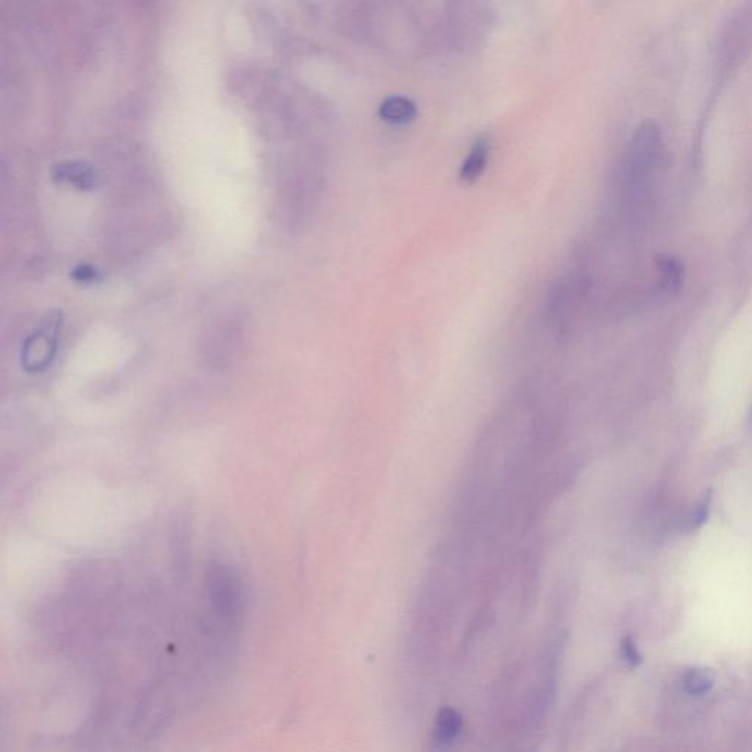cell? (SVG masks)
Instances as JSON below:
<instances>
[{
	"instance_id": "6da1fadb",
	"label": "cell",
	"mask_w": 752,
	"mask_h": 752,
	"mask_svg": "<svg viewBox=\"0 0 752 752\" xmlns=\"http://www.w3.org/2000/svg\"><path fill=\"white\" fill-rule=\"evenodd\" d=\"M663 158V136L653 121H645L636 128L625 161H623V187L631 196L644 194L656 178Z\"/></svg>"
},
{
	"instance_id": "7a4b0ae2",
	"label": "cell",
	"mask_w": 752,
	"mask_h": 752,
	"mask_svg": "<svg viewBox=\"0 0 752 752\" xmlns=\"http://www.w3.org/2000/svg\"><path fill=\"white\" fill-rule=\"evenodd\" d=\"M62 315L53 312L24 341L21 365L27 372H45L52 365L61 340Z\"/></svg>"
},
{
	"instance_id": "3957f363",
	"label": "cell",
	"mask_w": 752,
	"mask_h": 752,
	"mask_svg": "<svg viewBox=\"0 0 752 752\" xmlns=\"http://www.w3.org/2000/svg\"><path fill=\"white\" fill-rule=\"evenodd\" d=\"M462 732V717L453 708H443L435 717L431 741L435 752H444L453 747Z\"/></svg>"
},
{
	"instance_id": "277c9868",
	"label": "cell",
	"mask_w": 752,
	"mask_h": 752,
	"mask_svg": "<svg viewBox=\"0 0 752 752\" xmlns=\"http://www.w3.org/2000/svg\"><path fill=\"white\" fill-rule=\"evenodd\" d=\"M491 156V141L488 137H478L473 141L468 156L460 166V181L465 184H473L481 178L487 169Z\"/></svg>"
},
{
	"instance_id": "5b68a950",
	"label": "cell",
	"mask_w": 752,
	"mask_h": 752,
	"mask_svg": "<svg viewBox=\"0 0 752 752\" xmlns=\"http://www.w3.org/2000/svg\"><path fill=\"white\" fill-rule=\"evenodd\" d=\"M379 118L390 125H407L418 118V106L409 97L390 96L379 105Z\"/></svg>"
},
{
	"instance_id": "8992f818",
	"label": "cell",
	"mask_w": 752,
	"mask_h": 752,
	"mask_svg": "<svg viewBox=\"0 0 752 752\" xmlns=\"http://www.w3.org/2000/svg\"><path fill=\"white\" fill-rule=\"evenodd\" d=\"M53 178L62 183L71 184V186L80 188V190H90L96 186V172L86 162L68 161L56 164L53 169Z\"/></svg>"
},
{
	"instance_id": "52a82bcc",
	"label": "cell",
	"mask_w": 752,
	"mask_h": 752,
	"mask_svg": "<svg viewBox=\"0 0 752 752\" xmlns=\"http://www.w3.org/2000/svg\"><path fill=\"white\" fill-rule=\"evenodd\" d=\"M716 685V675L710 669L704 667H692L686 670L682 676V688L686 694L692 697H701L708 694Z\"/></svg>"
},
{
	"instance_id": "ba28073f",
	"label": "cell",
	"mask_w": 752,
	"mask_h": 752,
	"mask_svg": "<svg viewBox=\"0 0 752 752\" xmlns=\"http://www.w3.org/2000/svg\"><path fill=\"white\" fill-rule=\"evenodd\" d=\"M658 275H660L661 287L670 293L681 290L685 268L678 259L672 256H661L657 259Z\"/></svg>"
},
{
	"instance_id": "9c48e42d",
	"label": "cell",
	"mask_w": 752,
	"mask_h": 752,
	"mask_svg": "<svg viewBox=\"0 0 752 752\" xmlns=\"http://www.w3.org/2000/svg\"><path fill=\"white\" fill-rule=\"evenodd\" d=\"M620 654L629 666L636 667L642 663V654L639 653L638 647L631 638L623 639L622 645H620Z\"/></svg>"
},
{
	"instance_id": "30bf717a",
	"label": "cell",
	"mask_w": 752,
	"mask_h": 752,
	"mask_svg": "<svg viewBox=\"0 0 752 752\" xmlns=\"http://www.w3.org/2000/svg\"><path fill=\"white\" fill-rule=\"evenodd\" d=\"M710 495H708L707 498H704L703 503L700 504V506L697 507V510H695L694 513H692V519H691V528L692 529H698L700 526H703L705 523V520H707L708 515H710Z\"/></svg>"
},
{
	"instance_id": "8fae6325",
	"label": "cell",
	"mask_w": 752,
	"mask_h": 752,
	"mask_svg": "<svg viewBox=\"0 0 752 752\" xmlns=\"http://www.w3.org/2000/svg\"><path fill=\"white\" fill-rule=\"evenodd\" d=\"M72 277L78 282H94L99 280V271L92 266L80 265L72 272Z\"/></svg>"
}]
</instances>
